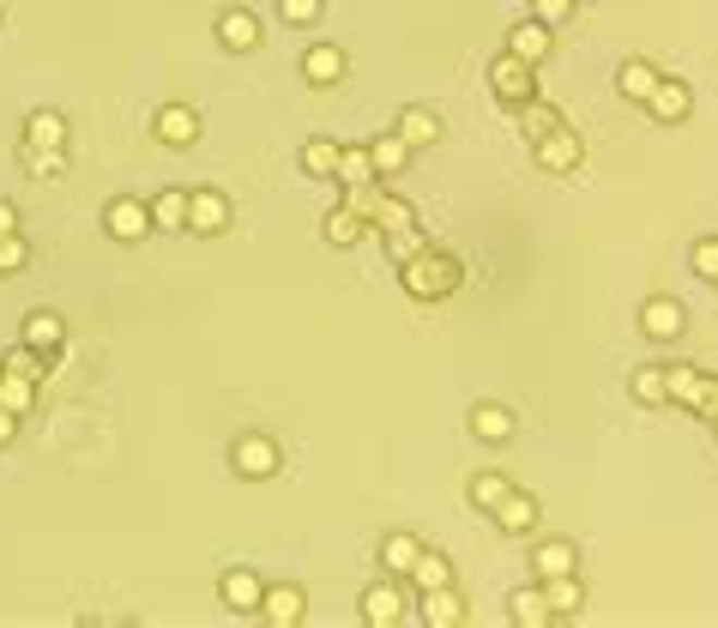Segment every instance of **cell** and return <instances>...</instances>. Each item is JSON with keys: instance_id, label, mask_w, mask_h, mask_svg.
<instances>
[{"instance_id": "obj_24", "label": "cell", "mask_w": 718, "mask_h": 628, "mask_svg": "<svg viewBox=\"0 0 718 628\" xmlns=\"http://www.w3.org/2000/svg\"><path fill=\"white\" fill-rule=\"evenodd\" d=\"M145 206H151V230H187V188H163Z\"/></svg>"}, {"instance_id": "obj_42", "label": "cell", "mask_w": 718, "mask_h": 628, "mask_svg": "<svg viewBox=\"0 0 718 628\" xmlns=\"http://www.w3.org/2000/svg\"><path fill=\"white\" fill-rule=\"evenodd\" d=\"M689 266H694L701 278H713V285H718V235H701V242H694Z\"/></svg>"}, {"instance_id": "obj_34", "label": "cell", "mask_w": 718, "mask_h": 628, "mask_svg": "<svg viewBox=\"0 0 718 628\" xmlns=\"http://www.w3.org/2000/svg\"><path fill=\"white\" fill-rule=\"evenodd\" d=\"M0 406L25 418V411L37 406V381H31V375H13V369H0Z\"/></svg>"}, {"instance_id": "obj_5", "label": "cell", "mask_w": 718, "mask_h": 628, "mask_svg": "<svg viewBox=\"0 0 718 628\" xmlns=\"http://www.w3.org/2000/svg\"><path fill=\"white\" fill-rule=\"evenodd\" d=\"M104 230L115 235V242H145V230H151V206H145V200H133V194L109 200Z\"/></svg>"}, {"instance_id": "obj_22", "label": "cell", "mask_w": 718, "mask_h": 628, "mask_svg": "<svg viewBox=\"0 0 718 628\" xmlns=\"http://www.w3.org/2000/svg\"><path fill=\"white\" fill-rule=\"evenodd\" d=\"M25 145H42V152H66V121L54 109H31L25 116Z\"/></svg>"}, {"instance_id": "obj_32", "label": "cell", "mask_w": 718, "mask_h": 628, "mask_svg": "<svg viewBox=\"0 0 718 628\" xmlns=\"http://www.w3.org/2000/svg\"><path fill=\"white\" fill-rule=\"evenodd\" d=\"M49 363H54V357H42L37 345H25V339H19L13 351L0 357V369H13V375H31V381H37V387H42V381H49Z\"/></svg>"}, {"instance_id": "obj_46", "label": "cell", "mask_w": 718, "mask_h": 628, "mask_svg": "<svg viewBox=\"0 0 718 628\" xmlns=\"http://www.w3.org/2000/svg\"><path fill=\"white\" fill-rule=\"evenodd\" d=\"M694 418H706V423L718 418V381H713V375L701 381V399H694Z\"/></svg>"}, {"instance_id": "obj_4", "label": "cell", "mask_w": 718, "mask_h": 628, "mask_svg": "<svg viewBox=\"0 0 718 628\" xmlns=\"http://www.w3.org/2000/svg\"><path fill=\"white\" fill-rule=\"evenodd\" d=\"M230 466L242 471V478H272V471L284 466V454H278V442H272V435H235Z\"/></svg>"}, {"instance_id": "obj_45", "label": "cell", "mask_w": 718, "mask_h": 628, "mask_svg": "<svg viewBox=\"0 0 718 628\" xmlns=\"http://www.w3.org/2000/svg\"><path fill=\"white\" fill-rule=\"evenodd\" d=\"M568 13H574V0H532V19H537V25H549V31L562 25Z\"/></svg>"}, {"instance_id": "obj_10", "label": "cell", "mask_w": 718, "mask_h": 628, "mask_svg": "<svg viewBox=\"0 0 718 628\" xmlns=\"http://www.w3.org/2000/svg\"><path fill=\"white\" fill-rule=\"evenodd\" d=\"M218 599L230 604V611H260V599H266V580L254 575V568H223V580H218Z\"/></svg>"}, {"instance_id": "obj_18", "label": "cell", "mask_w": 718, "mask_h": 628, "mask_svg": "<svg viewBox=\"0 0 718 628\" xmlns=\"http://www.w3.org/2000/svg\"><path fill=\"white\" fill-rule=\"evenodd\" d=\"M399 140H405L411 152H417V145H435V140H441V116L423 109V104H405V109H399Z\"/></svg>"}, {"instance_id": "obj_35", "label": "cell", "mask_w": 718, "mask_h": 628, "mask_svg": "<svg viewBox=\"0 0 718 628\" xmlns=\"http://www.w3.org/2000/svg\"><path fill=\"white\" fill-rule=\"evenodd\" d=\"M513 490V478L508 471H477L471 478V508H484V514H496V502Z\"/></svg>"}, {"instance_id": "obj_36", "label": "cell", "mask_w": 718, "mask_h": 628, "mask_svg": "<svg viewBox=\"0 0 718 628\" xmlns=\"http://www.w3.org/2000/svg\"><path fill=\"white\" fill-rule=\"evenodd\" d=\"M332 182H344V188H363V182H375V164H368V145H344L339 152V176Z\"/></svg>"}, {"instance_id": "obj_14", "label": "cell", "mask_w": 718, "mask_h": 628, "mask_svg": "<svg viewBox=\"0 0 718 628\" xmlns=\"http://www.w3.org/2000/svg\"><path fill=\"white\" fill-rule=\"evenodd\" d=\"M218 43L223 49H235V55L260 49V19H254L248 7H223L218 13Z\"/></svg>"}, {"instance_id": "obj_39", "label": "cell", "mask_w": 718, "mask_h": 628, "mask_svg": "<svg viewBox=\"0 0 718 628\" xmlns=\"http://www.w3.org/2000/svg\"><path fill=\"white\" fill-rule=\"evenodd\" d=\"M327 242H332V249H351V242H363V218H356L351 206L327 212Z\"/></svg>"}, {"instance_id": "obj_30", "label": "cell", "mask_w": 718, "mask_h": 628, "mask_svg": "<svg viewBox=\"0 0 718 628\" xmlns=\"http://www.w3.org/2000/svg\"><path fill=\"white\" fill-rule=\"evenodd\" d=\"M653 85H658V73L646 61H622V67H616V92H622L628 104H646V97H653Z\"/></svg>"}, {"instance_id": "obj_43", "label": "cell", "mask_w": 718, "mask_h": 628, "mask_svg": "<svg viewBox=\"0 0 718 628\" xmlns=\"http://www.w3.org/2000/svg\"><path fill=\"white\" fill-rule=\"evenodd\" d=\"M320 7H327V0H278V19H284V25H314Z\"/></svg>"}, {"instance_id": "obj_21", "label": "cell", "mask_w": 718, "mask_h": 628, "mask_svg": "<svg viewBox=\"0 0 718 628\" xmlns=\"http://www.w3.org/2000/svg\"><path fill=\"white\" fill-rule=\"evenodd\" d=\"M339 140H327V133H314L308 145H302V176H314V182H327V176H339Z\"/></svg>"}, {"instance_id": "obj_13", "label": "cell", "mask_w": 718, "mask_h": 628, "mask_svg": "<svg viewBox=\"0 0 718 628\" xmlns=\"http://www.w3.org/2000/svg\"><path fill=\"white\" fill-rule=\"evenodd\" d=\"M646 116L653 121H689V109H694V92L682 85V78H658L653 85V97H646Z\"/></svg>"}, {"instance_id": "obj_8", "label": "cell", "mask_w": 718, "mask_h": 628, "mask_svg": "<svg viewBox=\"0 0 718 628\" xmlns=\"http://www.w3.org/2000/svg\"><path fill=\"white\" fill-rule=\"evenodd\" d=\"M344 73H351V61H344L339 43H308V49H302V78H308V85H339Z\"/></svg>"}, {"instance_id": "obj_40", "label": "cell", "mask_w": 718, "mask_h": 628, "mask_svg": "<svg viewBox=\"0 0 718 628\" xmlns=\"http://www.w3.org/2000/svg\"><path fill=\"white\" fill-rule=\"evenodd\" d=\"M25 261H31L25 235H19V230H7V235H0V273H25Z\"/></svg>"}, {"instance_id": "obj_12", "label": "cell", "mask_w": 718, "mask_h": 628, "mask_svg": "<svg viewBox=\"0 0 718 628\" xmlns=\"http://www.w3.org/2000/svg\"><path fill=\"white\" fill-rule=\"evenodd\" d=\"M260 616H266L272 628H296L302 616H308V592H302V587H290V580H284V587H266Z\"/></svg>"}, {"instance_id": "obj_27", "label": "cell", "mask_w": 718, "mask_h": 628, "mask_svg": "<svg viewBox=\"0 0 718 628\" xmlns=\"http://www.w3.org/2000/svg\"><path fill=\"white\" fill-rule=\"evenodd\" d=\"M508 616L520 628H544L549 623V599H544V587H520V592H508Z\"/></svg>"}, {"instance_id": "obj_41", "label": "cell", "mask_w": 718, "mask_h": 628, "mask_svg": "<svg viewBox=\"0 0 718 628\" xmlns=\"http://www.w3.org/2000/svg\"><path fill=\"white\" fill-rule=\"evenodd\" d=\"M25 170H31V176H61V170H66V152H42V145H25Z\"/></svg>"}, {"instance_id": "obj_44", "label": "cell", "mask_w": 718, "mask_h": 628, "mask_svg": "<svg viewBox=\"0 0 718 628\" xmlns=\"http://www.w3.org/2000/svg\"><path fill=\"white\" fill-rule=\"evenodd\" d=\"M387 242H392V254H399V261H411V254H423V249H429V242H423V230H417V224H405V230H392Z\"/></svg>"}, {"instance_id": "obj_31", "label": "cell", "mask_w": 718, "mask_h": 628, "mask_svg": "<svg viewBox=\"0 0 718 628\" xmlns=\"http://www.w3.org/2000/svg\"><path fill=\"white\" fill-rule=\"evenodd\" d=\"M537 587H544V599H549V616H568V611H580V604H586V587H580V575L537 580Z\"/></svg>"}, {"instance_id": "obj_49", "label": "cell", "mask_w": 718, "mask_h": 628, "mask_svg": "<svg viewBox=\"0 0 718 628\" xmlns=\"http://www.w3.org/2000/svg\"><path fill=\"white\" fill-rule=\"evenodd\" d=\"M713 430H718V418H713Z\"/></svg>"}, {"instance_id": "obj_11", "label": "cell", "mask_w": 718, "mask_h": 628, "mask_svg": "<svg viewBox=\"0 0 718 628\" xmlns=\"http://www.w3.org/2000/svg\"><path fill=\"white\" fill-rule=\"evenodd\" d=\"M641 327H646V339L670 345V339H682V327H689V314H682V302H677V297H653V302L641 309Z\"/></svg>"}, {"instance_id": "obj_15", "label": "cell", "mask_w": 718, "mask_h": 628, "mask_svg": "<svg viewBox=\"0 0 718 628\" xmlns=\"http://www.w3.org/2000/svg\"><path fill=\"white\" fill-rule=\"evenodd\" d=\"M157 140L175 145V152H187V145L199 140V109H187V104H163V109H157Z\"/></svg>"}, {"instance_id": "obj_29", "label": "cell", "mask_w": 718, "mask_h": 628, "mask_svg": "<svg viewBox=\"0 0 718 628\" xmlns=\"http://www.w3.org/2000/svg\"><path fill=\"white\" fill-rule=\"evenodd\" d=\"M701 369L694 363H677V369H665V399L670 406H682V411H694V399H701Z\"/></svg>"}, {"instance_id": "obj_47", "label": "cell", "mask_w": 718, "mask_h": 628, "mask_svg": "<svg viewBox=\"0 0 718 628\" xmlns=\"http://www.w3.org/2000/svg\"><path fill=\"white\" fill-rule=\"evenodd\" d=\"M13 435H19V411H7V406H0V447L13 442Z\"/></svg>"}, {"instance_id": "obj_6", "label": "cell", "mask_w": 718, "mask_h": 628, "mask_svg": "<svg viewBox=\"0 0 718 628\" xmlns=\"http://www.w3.org/2000/svg\"><path fill=\"white\" fill-rule=\"evenodd\" d=\"M230 224V200L218 188H187V230L194 235H218Z\"/></svg>"}, {"instance_id": "obj_17", "label": "cell", "mask_w": 718, "mask_h": 628, "mask_svg": "<svg viewBox=\"0 0 718 628\" xmlns=\"http://www.w3.org/2000/svg\"><path fill=\"white\" fill-rule=\"evenodd\" d=\"M508 49L520 55V61L544 67V61H549V49H556V43H549V25H537V19H520V25L508 31Z\"/></svg>"}, {"instance_id": "obj_23", "label": "cell", "mask_w": 718, "mask_h": 628, "mask_svg": "<svg viewBox=\"0 0 718 628\" xmlns=\"http://www.w3.org/2000/svg\"><path fill=\"white\" fill-rule=\"evenodd\" d=\"M471 435H477V442H489V447L513 442V411L508 406H477V411H471Z\"/></svg>"}, {"instance_id": "obj_3", "label": "cell", "mask_w": 718, "mask_h": 628, "mask_svg": "<svg viewBox=\"0 0 718 628\" xmlns=\"http://www.w3.org/2000/svg\"><path fill=\"white\" fill-rule=\"evenodd\" d=\"M532 157L544 164L549 176H568V170H580V164H586V145H580V133L562 121V128H549L544 140H532Z\"/></svg>"}, {"instance_id": "obj_7", "label": "cell", "mask_w": 718, "mask_h": 628, "mask_svg": "<svg viewBox=\"0 0 718 628\" xmlns=\"http://www.w3.org/2000/svg\"><path fill=\"white\" fill-rule=\"evenodd\" d=\"M363 623L368 628H392L399 616H405V599H399V580H375V587H363Z\"/></svg>"}, {"instance_id": "obj_20", "label": "cell", "mask_w": 718, "mask_h": 628, "mask_svg": "<svg viewBox=\"0 0 718 628\" xmlns=\"http://www.w3.org/2000/svg\"><path fill=\"white\" fill-rule=\"evenodd\" d=\"M423 623H429V628H459V623H465V599H459L453 587L423 592Z\"/></svg>"}, {"instance_id": "obj_16", "label": "cell", "mask_w": 718, "mask_h": 628, "mask_svg": "<svg viewBox=\"0 0 718 628\" xmlns=\"http://www.w3.org/2000/svg\"><path fill=\"white\" fill-rule=\"evenodd\" d=\"M19 339L37 345L42 357H61V345H66V321H61V314H49V309H31V314H25V327H19Z\"/></svg>"}, {"instance_id": "obj_19", "label": "cell", "mask_w": 718, "mask_h": 628, "mask_svg": "<svg viewBox=\"0 0 718 628\" xmlns=\"http://www.w3.org/2000/svg\"><path fill=\"white\" fill-rule=\"evenodd\" d=\"M496 526H501V532H532V526H537V496H525V490L513 484L508 496L496 502Z\"/></svg>"}, {"instance_id": "obj_37", "label": "cell", "mask_w": 718, "mask_h": 628, "mask_svg": "<svg viewBox=\"0 0 718 628\" xmlns=\"http://www.w3.org/2000/svg\"><path fill=\"white\" fill-rule=\"evenodd\" d=\"M368 224H375V230H405V224H417V212L405 206V200H392V194H380L375 200V212H368Z\"/></svg>"}, {"instance_id": "obj_38", "label": "cell", "mask_w": 718, "mask_h": 628, "mask_svg": "<svg viewBox=\"0 0 718 628\" xmlns=\"http://www.w3.org/2000/svg\"><path fill=\"white\" fill-rule=\"evenodd\" d=\"M628 392H634L641 406H670V399H665V369H653V363L628 375Z\"/></svg>"}, {"instance_id": "obj_28", "label": "cell", "mask_w": 718, "mask_h": 628, "mask_svg": "<svg viewBox=\"0 0 718 628\" xmlns=\"http://www.w3.org/2000/svg\"><path fill=\"white\" fill-rule=\"evenodd\" d=\"M417 556H423V544L411 532H387V538H380V568H387V575H411Z\"/></svg>"}, {"instance_id": "obj_2", "label": "cell", "mask_w": 718, "mask_h": 628, "mask_svg": "<svg viewBox=\"0 0 718 628\" xmlns=\"http://www.w3.org/2000/svg\"><path fill=\"white\" fill-rule=\"evenodd\" d=\"M489 92L501 97V104H525V97H537V67L532 61H520L513 49H501L496 61H489Z\"/></svg>"}, {"instance_id": "obj_26", "label": "cell", "mask_w": 718, "mask_h": 628, "mask_svg": "<svg viewBox=\"0 0 718 628\" xmlns=\"http://www.w3.org/2000/svg\"><path fill=\"white\" fill-rule=\"evenodd\" d=\"M411 587H417V592H435V587H453V563H447V556H441V550H423V556H417V563H411Z\"/></svg>"}, {"instance_id": "obj_48", "label": "cell", "mask_w": 718, "mask_h": 628, "mask_svg": "<svg viewBox=\"0 0 718 628\" xmlns=\"http://www.w3.org/2000/svg\"><path fill=\"white\" fill-rule=\"evenodd\" d=\"M7 230H19V206H13V200H0V235H7Z\"/></svg>"}, {"instance_id": "obj_33", "label": "cell", "mask_w": 718, "mask_h": 628, "mask_svg": "<svg viewBox=\"0 0 718 628\" xmlns=\"http://www.w3.org/2000/svg\"><path fill=\"white\" fill-rule=\"evenodd\" d=\"M368 164H375V176H399L411 164V145L392 133V140H368Z\"/></svg>"}, {"instance_id": "obj_9", "label": "cell", "mask_w": 718, "mask_h": 628, "mask_svg": "<svg viewBox=\"0 0 718 628\" xmlns=\"http://www.w3.org/2000/svg\"><path fill=\"white\" fill-rule=\"evenodd\" d=\"M562 575H580V550L568 538H544L532 550V580H562Z\"/></svg>"}, {"instance_id": "obj_25", "label": "cell", "mask_w": 718, "mask_h": 628, "mask_svg": "<svg viewBox=\"0 0 718 628\" xmlns=\"http://www.w3.org/2000/svg\"><path fill=\"white\" fill-rule=\"evenodd\" d=\"M513 121H520V133H525V140H544L549 128H562L556 104H544V97H525V104H513Z\"/></svg>"}, {"instance_id": "obj_1", "label": "cell", "mask_w": 718, "mask_h": 628, "mask_svg": "<svg viewBox=\"0 0 718 628\" xmlns=\"http://www.w3.org/2000/svg\"><path fill=\"white\" fill-rule=\"evenodd\" d=\"M399 285L417 302H447L459 290V261L447 249H423V254H411V261H399Z\"/></svg>"}]
</instances>
